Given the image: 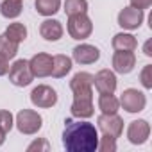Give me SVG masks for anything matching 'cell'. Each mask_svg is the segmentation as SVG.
Instances as JSON below:
<instances>
[{"label":"cell","instance_id":"1","mask_svg":"<svg viewBox=\"0 0 152 152\" xmlns=\"http://www.w3.org/2000/svg\"><path fill=\"white\" fill-rule=\"evenodd\" d=\"M63 145L68 152H95L99 147L97 127L90 122L66 120L63 131Z\"/></svg>","mask_w":152,"mask_h":152},{"label":"cell","instance_id":"2","mask_svg":"<svg viewBox=\"0 0 152 152\" xmlns=\"http://www.w3.org/2000/svg\"><path fill=\"white\" fill-rule=\"evenodd\" d=\"M91 32H93V23H91V20L86 16V13L68 16V34H70L73 39L83 41V39L90 38Z\"/></svg>","mask_w":152,"mask_h":152},{"label":"cell","instance_id":"3","mask_svg":"<svg viewBox=\"0 0 152 152\" xmlns=\"http://www.w3.org/2000/svg\"><path fill=\"white\" fill-rule=\"evenodd\" d=\"M43 125V118L32 109H22L16 115V127L22 134H36Z\"/></svg>","mask_w":152,"mask_h":152},{"label":"cell","instance_id":"4","mask_svg":"<svg viewBox=\"0 0 152 152\" xmlns=\"http://www.w3.org/2000/svg\"><path fill=\"white\" fill-rule=\"evenodd\" d=\"M7 73H9V81L15 86H18V88L29 86L32 83V79H34V75L31 72V66H29V61H25V59L15 61V64L9 66V72Z\"/></svg>","mask_w":152,"mask_h":152},{"label":"cell","instance_id":"5","mask_svg":"<svg viewBox=\"0 0 152 152\" xmlns=\"http://www.w3.org/2000/svg\"><path fill=\"white\" fill-rule=\"evenodd\" d=\"M118 102H120V106H122L127 113H140V111H143L145 106H147V97H145V93L129 88V90H125V91L122 93V97H120Z\"/></svg>","mask_w":152,"mask_h":152},{"label":"cell","instance_id":"6","mask_svg":"<svg viewBox=\"0 0 152 152\" xmlns=\"http://www.w3.org/2000/svg\"><path fill=\"white\" fill-rule=\"evenodd\" d=\"M31 102H32L36 107L47 109V107L56 106V102H57V93H56L54 88H50V86H47V84H39V86H36V88L31 91Z\"/></svg>","mask_w":152,"mask_h":152},{"label":"cell","instance_id":"7","mask_svg":"<svg viewBox=\"0 0 152 152\" xmlns=\"http://www.w3.org/2000/svg\"><path fill=\"white\" fill-rule=\"evenodd\" d=\"M97 124H99V129L104 134H109V136H115V138H120V134L124 131V120L116 113H113V115H104L102 113L99 116Z\"/></svg>","mask_w":152,"mask_h":152},{"label":"cell","instance_id":"8","mask_svg":"<svg viewBox=\"0 0 152 152\" xmlns=\"http://www.w3.org/2000/svg\"><path fill=\"white\" fill-rule=\"evenodd\" d=\"M72 115L77 118H90L95 113L93 95H73V104L70 107Z\"/></svg>","mask_w":152,"mask_h":152},{"label":"cell","instance_id":"9","mask_svg":"<svg viewBox=\"0 0 152 152\" xmlns=\"http://www.w3.org/2000/svg\"><path fill=\"white\" fill-rule=\"evenodd\" d=\"M143 22V11L136 7H124L118 13V25L127 31H134Z\"/></svg>","mask_w":152,"mask_h":152},{"label":"cell","instance_id":"10","mask_svg":"<svg viewBox=\"0 0 152 152\" xmlns=\"http://www.w3.org/2000/svg\"><path fill=\"white\" fill-rule=\"evenodd\" d=\"M150 136V125L147 120H134L129 124L127 138L132 145H143Z\"/></svg>","mask_w":152,"mask_h":152},{"label":"cell","instance_id":"11","mask_svg":"<svg viewBox=\"0 0 152 152\" xmlns=\"http://www.w3.org/2000/svg\"><path fill=\"white\" fill-rule=\"evenodd\" d=\"M93 75L88 72H79L75 73L70 81V90L73 95H93Z\"/></svg>","mask_w":152,"mask_h":152},{"label":"cell","instance_id":"12","mask_svg":"<svg viewBox=\"0 0 152 152\" xmlns=\"http://www.w3.org/2000/svg\"><path fill=\"white\" fill-rule=\"evenodd\" d=\"M72 54H73V59L79 64H93L100 59V50L93 45H88V43L77 45L72 50Z\"/></svg>","mask_w":152,"mask_h":152},{"label":"cell","instance_id":"13","mask_svg":"<svg viewBox=\"0 0 152 152\" xmlns=\"http://www.w3.org/2000/svg\"><path fill=\"white\" fill-rule=\"evenodd\" d=\"M29 66L34 77H48L52 73V56L39 52L29 61Z\"/></svg>","mask_w":152,"mask_h":152},{"label":"cell","instance_id":"14","mask_svg":"<svg viewBox=\"0 0 152 152\" xmlns=\"http://www.w3.org/2000/svg\"><path fill=\"white\" fill-rule=\"evenodd\" d=\"M136 66V56L132 52H124V50H116L113 56V68L115 72L125 75L131 73Z\"/></svg>","mask_w":152,"mask_h":152},{"label":"cell","instance_id":"15","mask_svg":"<svg viewBox=\"0 0 152 152\" xmlns=\"http://www.w3.org/2000/svg\"><path fill=\"white\" fill-rule=\"evenodd\" d=\"M93 84L99 90V93H115V90H116V75L111 70H100L93 77Z\"/></svg>","mask_w":152,"mask_h":152},{"label":"cell","instance_id":"16","mask_svg":"<svg viewBox=\"0 0 152 152\" xmlns=\"http://www.w3.org/2000/svg\"><path fill=\"white\" fill-rule=\"evenodd\" d=\"M39 34L47 41H57L63 36V25L57 20H45L39 25Z\"/></svg>","mask_w":152,"mask_h":152},{"label":"cell","instance_id":"17","mask_svg":"<svg viewBox=\"0 0 152 152\" xmlns=\"http://www.w3.org/2000/svg\"><path fill=\"white\" fill-rule=\"evenodd\" d=\"M70 70H72V59L68 56L57 54V56L52 57V73H50L52 77L61 79V77H64Z\"/></svg>","mask_w":152,"mask_h":152},{"label":"cell","instance_id":"18","mask_svg":"<svg viewBox=\"0 0 152 152\" xmlns=\"http://www.w3.org/2000/svg\"><path fill=\"white\" fill-rule=\"evenodd\" d=\"M138 47V39L132 34L127 32H120L113 36V48L115 50H124V52H132Z\"/></svg>","mask_w":152,"mask_h":152},{"label":"cell","instance_id":"19","mask_svg":"<svg viewBox=\"0 0 152 152\" xmlns=\"http://www.w3.org/2000/svg\"><path fill=\"white\" fill-rule=\"evenodd\" d=\"M23 9V0H4L0 4V13L4 18H18Z\"/></svg>","mask_w":152,"mask_h":152},{"label":"cell","instance_id":"20","mask_svg":"<svg viewBox=\"0 0 152 152\" xmlns=\"http://www.w3.org/2000/svg\"><path fill=\"white\" fill-rule=\"evenodd\" d=\"M118 107H120V102H118V99L113 93H100V97H99V109L104 115H113V113L118 111Z\"/></svg>","mask_w":152,"mask_h":152},{"label":"cell","instance_id":"21","mask_svg":"<svg viewBox=\"0 0 152 152\" xmlns=\"http://www.w3.org/2000/svg\"><path fill=\"white\" fill-rule=\"evenodd\" d=\"M11 41H15V43H22V41H25V38H27V27L23 25V23H20V22H15V23H11L7 29H6V32H4Z\"/></svg>","mask_w":152,"mask_h":152},{"label":"cell","instance_id":"22","mask_svg":"<svg viewBox=\"0 0 152 152\" xmlns=\"http://www.w3.org/2000/svg\"><path fill=\"white\" fill-rule=\"evenodd\" d=\"M61 0H36V11L41 16H52L59 11Z\"/></svg>","mask_w":152,"mask_h":152},{"label":"cell","instance_id":"23","mask_svg":"<svg viewBox=\"0 0 152 152\" xmlns=\"http://www.w3.org/2000/svg\"><path fill=\"white\" fill-rule=\"evenodd\" d=\"M88 11V0H66L64 2V13L68 16L83 15Z\"/></svg>","mask_w":152,"mask_h":152},{"label":"cell","instance_id":"24","mask_svg":"<svg viewBox=\"0 0 152 152\" xmlns=\"http://www.w3.org/2000/svg\"><path fill=\"white\" fill-rule=\"evenodd\" d=\"M0 54L7 59H13L16 54H18V43L11 41L6 34L0 36Z\"/></svg>","mask_w":152,"mask_h":152},{"label":"cell","instance_id":"25","mask_svg":"<svg viewBox=\"0 0 152 152\" xmlns=\"http://www.w3.org/2000/svg\"><path fill=\"white\" fill-rule=\"evenodd\" d=\"M97 150H100V152H115L116 150V138L109 136V134H104L102 138H99Z\"/></svg>","mask_w":152,"mask_h":152},{"label":"cell","instance_id":"26","mask_svg":"<svg viewBox=\"0 0 152 152\" xmlns=\"http://www.w3.org/2000/svg\"><path fill=\"white\" fill-rule=\"evenodd\" d=\"M13 115L6 109H0V131H4L6 134L13 129Z\"/></svg>","mask_w":152,"mask_h":152},{"label":"cell","instance_id":"27","mask_svg":"<svg viewBox=\"0 0 152 152\" xmlns=\"http://www.w3.org/2000/svg\"><path fill=\"white\" fill-rule=\"evenodd\" d=\"M140 81H141L143 88H147V90L152 88V64H147V66L141 70V73H140Z\"/></svg>","mask_w":152,"mask_h":152},{"label":"cell","instance_id":"28","mask_svg":"<svg viewBox=\"0 0 152 152\" xmlns=\"http://www.w3.org/2000/svg\"><path fill=\"white\" fill-rule=\"evenodd\" d=\"M48 148H50V145H48V141H47V140H43V138L36 140L34 143H31V145L27 147V150H29V152H32V150H48Z\"/></svg>","mask_w":152,"mask_h":152},{"label":"cell","instance_id":"29","mask_svg":"<svg viewBox=\"0 0 152 152\" xmlns=\"http://www.w3.org/2000/svg\"><path fill=\"white\" fill-rule=\"evenodd\" d=\"M152 6V0H131V7H136V9H148Z\"/></svg>","mask_w":152,"mask_h":152},{"label":"cell","instance_id":"30","mask_svg":"<svg viewBox=\"0 0 152 152\" xmlns=\"http://www.w3.org/2000/svg\"><path fill=\"white\" fill-rule=\"evenodd\" d=\"M9 72V59L0 54V75H6Z\"/></svg>","mask_w":152,"mask_h":152},{"label":"cell","instance_id":"31","mask_svg":"<svg viewBox=\"0 0 152 152\" xmlns=\"http://www.w3.org/2000/svg\"><path fill=\"white\" fill-rule=\"evenodd\" d=\"M145 54H147V56H152V52H150V41L145 43Z\"/></svg>","mask_w":152,"mask_h":152},{"label":"cell","instance_id":"32","mask_svg":"<svg viewBox=\"0 0 152 152\" xmlns=\"http://www.w3.org/2000/svg\"><path fill=\"white\" fill-rule=\"evenodd\" d=\"M4 141H6V132L0 131V145H4Z\"/></svg>","mask_w":152,"mask_h":152}]
</instances>
